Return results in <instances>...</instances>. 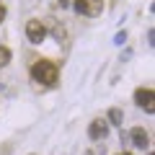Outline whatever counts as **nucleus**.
<instances>
[{
    "mask_svg": "<svg viewBox=\"0 0 155 155\" xmlns=\"http://www.w3.org/2000/svg\"><path fill=\"white\" fill-rule=\"evenodd\" d=\"M11 62V49L8 47H0V67H5Z\"/></svg>",
    "mask_w": 155,
    "mask_h": 155,
    "instance_id": "obj_8",
    "label": "nucleus"
},
{
    "mask_svg": "<svg viewBox=\"0 0 155 155\" xmlns=\"http://www.w3.org/2000/svg\"><path fill=\"white\" fill-rule=\"evenodd\" d=\"M109 122H111V124H122V122H124L122 109H111V111H109Z\"/></svg>",
    "mask_w": 155,
    "mask_h": 155,
    "instance_id": "obj_7",
    "label": "nucleus"
},
{
    "mask_svg": "<svg viewBox=\"0 0 155 155\" xmlns=\"http://www.w3.org/2000/svg\"><path fill=\"white\" fill-rule=\"evenodd\" d=\"M153 39H155V31L150 28V31H147V44H150V47H153Z\"/></svg>",
    "mask_w": 155,
    "mask_h": 155,
    "instance_id": "obj_10",
    "label": "nucleus"
},
{
    "mask_svg": "<svg viewBox=\"0 0 155 155\" xmlns=\"http://www.w3.org/2000/svg\"><path fill=\"white\" fill-rule=\"evenodd\" d=\"M75 11L80 16H98L104 11V0H75Z\"/></svg>",
    "mask_w": 155,
    "mask_h": 155,
    "instance_id": "obj_3",
    "label": "nucleus"
},
{
    "mask_svg": "<svg viewBox=\"0 0 155 155\" xmlns=\"http://www.w3.org/2000/svg\"><path fill=\"white\" fill-rule=\"evenodd\" d=\"M124 41H127V31H119V34L114 36V44H116V47H122Z\"/></svg>",
    "mask_w": 155,
    "mask_h": 155,
    "instance_id": "obj_9",
    "label": "nucleus"
},
{
    "mask_svg": "<svg viewBox=\"0 0 155 155\" xmlns=\"http://www.w3.org/2000/svg\"><path fill=\"white\" fill-rule=\"evenodd\" d=\"M26 36H28L31 44H41L47 39V26L41 21H28L26 23Z\"/></svg>",
    "mask_w": 155,
    "mask_h": 155,
    "instance_id": "obj_2",
    "label": "nucleus"
},
{
    "mask_svg": "<svg viewBox=\"0 0 155 155\" xmlns=\"http://www.w3.org/2000/svg\"><path fill=\"white\" fill-rule=\"evenodd\" d=\"M106 134H109V122H104V119H93L88 127V137L91 140H104Z\"/></svg>",
    "mask_w": 155,
    "mask_h": 155,
    "instance_id": "obj_5",
    "label": "nucleus"
},
{
    "mask_svg": "<svg viewBox=\"0 0 155 155\" xmlns=\"http://www.w3.org/2000/svg\"><path fill=\"white\" fill-rule=\"evenodd\" d=\"M134 101H137V106H142L147 114L155 111V93L150 88H137L134 91Z\"/></svg>",
    "mask_w": 155,
    "mask_h": 155,
    "instance_id": "obj_4",
    "label": "nucleus"
},
{
    "mask_svg": "<svg viewBox=\"0 0 155 155\" xmlns=\"http://www.w3.org/2000/svg\"><path fill=\"white\" fill-rule=\"evenodd\" d=\"M119 155H129V153H119Z\"/></svg>",
    "mask_w": 155,
    "mask_h": 155,
    "instance_id": "obj_12",
    "label": "nucleus"
},
{
    "mask_svg": "<svg viewBox=\"0 0 155 155\" xmlns=\"http://www.w3.org/2000/svg\"><path fill=\"white\" fill-rule=\"evenodd\" d=\"M57 75H60V70H57V65L49 62V60H39V62H34V67H31V78L36 83H41V85H54Z\"/></svg>",
    "mask_w": 155,
    "mask_h": 155,
    "instance_id": "obj_1",
    "label": "nucleus"
},
{
    "mask_svg": "<svg viewBox=\"0 0 155 155\" xmlns=\"http://www.w3.org/2000/svg\"><path fill=\"white\" fill-rule=\"evenodd\" d=\"M3 18H5V8L0 5V23H3Z\"/></svg>",
    "mask_w": 155,
    "mask_h": 155,
    "instance_id": "obj_11",
    "label": "nucleus"
},
{
    "mask_svg": "<svg viewBox=\"0 0 155 155\" xmlns=\"http://www.w3.org/2000/svg\"><path fill=\"white\" fill-rule=\"evenodd\" d=\"M129 140H132V145H134V147H140V150L150 147V134L145 132L142 127H134L132 132H129Z\"/></svg>",
    "mask_w": 155,
    "mask_h": 155,
    "instance_id": "obj_6",
    "label": "nucleus"
}]
</instances>
